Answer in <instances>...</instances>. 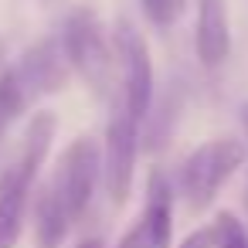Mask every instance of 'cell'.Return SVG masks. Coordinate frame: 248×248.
<instances>
[{
  "instance_id": "1",
  "label": "cell",
  "mask_w": 248,
  "mask_h": 248,
  "mask_svg": "<svg viewBox=\"0 0 248 248\" xmlns=\"http://www.w3.org/2000/svg\"><path fill=\"white\" fill-rule=\"evenodd\" d=\"M62 48L68 58V68L99 99H109L112 85H116V51H112L109 34H106L95 11L78 7L68 14L65 31H62Z\"/></svg>"
},
{
  "instance_id": "2",
  "label": "cell",
  "mask_w": 248,
  "mask_h": 248,
  "mask_svg": "<svg viewBox=\"0 0 248 248\" xmlns=\"http://www.w3.org/2000/svg\"><path fill=\"white\" fill-rule=\"evenodd\" d=\"M248 150L245 143L238 140H211L204 146H197L184 163H180V173H177V187L187 201L190 211H204L214 204L217 190L234 177V170L245 163Z\"/></svg>"
},
{
  "instance_id": "3",
  "label": "cell",
  "mask_w": 248,
  "mask_h": 248,
  "mask_svg": "<svg viewBox=\"0 0 248 248\" xmlns=\"http://www.w3.org/2000/svg\"><path fill=\"white\" fill-rule=\"evenodd\" d=\"M136 153H140V123L126 112L123 99H116V109L106 126V146H102V187L116 207L129 201L133 177H136Z\"/></svg>"
},
{
  "instance_id": "4",
  "label": "cell",
  "mask_w": 248,
  "mask_h": 248,
  "mask_svg": "<svg viewBox=\"0 0 248 248\" xmlns=\"http://www.w3.org/2000/svg\"><path fill=\"white\" fill-rule=\"evenodd\" d=\"M99 180H102V146L92 136L72 140V146L65 150V156L51 177V187L58 190V197L65 201V207L75 221L89 211Z\"/></svg>"
},
{
  "instance_id": "5",
  "label": "cell",
  "mask_w": 248,
  "mask_h": 248,
  "mask_svg": "<svg viewBox=\"0 0 248 248\" xmlns=\"http://www.w3.org/2000/svg\"><path fill=\"white\" fill-rule=\"evenodd\" d=\"M116 55L123 65L119 99H123L126 112L136 123H143L150 116V106H153V62H150V48H146L143 34L129 21L116 24Z\"/></svg>"
},
{
  "instance_id": "6",
  "label": "cell",
  "mask_w": 248,
  "mask_h": 248,
  "mask_svg": "<svg viewBox=\"0 0 248 248\" xmlns=\"http://www.w3.org/2000/svg\"><path fill=\"white\" fill-rule=\"evenodd\" d=\"M17 75V82L24 85L28 99H41V95H51L58 89H65L68 82V58H65V48H62V38H45L38 41L34 48H28L21 55V62L11 68Z\"/></svg>"
},
{
  "instance_id": "7",
  "label": "cell",
  "mask_w": 248,
  "mask_h": 248,
  "mask_svg": "<svg viewBox=\"0 0 248 248\" xmlns=\"http://www.w3.org/2000/svg\"><path fill=\"white\" fill-rule=\"evenodd\" d=\"M34 173L24 170L17 160L0 173V248H14L24 228L28 201H31Z\"/></svg>"
},
{
  "instance_id": "8",
  "label": "cell",
  "mask_w": 248,
  "mask_h": 248,
  "mask_svg": "<svg viewBox=\"0 0 248 248\" xmlns=\"http://www.w3.org/2000/svg\"><path fill=\"white\" fill-rule=\"evenodd\" d=\"M194 48L204 68H217L231 55V28H228V11L224 0H197V31H194Z\"/></svg>"
},
{
  "instance_id": "9",
  "label": "cell",
  "mask_w": 248,
  "mask_h": 248,
  "mask_svg": "<svg viewBox=\"0 0 248 248\" xmlns=\"http://www.w3.org/2000/svg\"><path fill=\"white\" fill-rule=\"evenodd\" d=\"M140 221L146 228L150 248H170L173 245V187L160 170H153L146 180V207H143Z\"/></svg>"
},
{
  "instance_id": "10",
  "label": "cell",
  "mask_w": 248,
  "mask_h": 248,
  "mask_svg": "<svg viewBox=\"0 0 248 248\" xmlns=\"http://www.w3.org/2000/svg\"><path fill=\"white\" fill-rule=\"evenodd\" d=\"M75 217L68 214L65 201L58 197V190L48 184L41 187L38 194V204H34V238H38V248H62V241L68 238Z\"/></svg>"
},
{
  "instance_id": "11",
  "label": "cell",
  "mask_w": 248,
  "mask_h": 248,
  "mask_svg": "<svg viewBox=\"0 0 248 248\" xmlns=\"http://www.w3.org/2000/svg\"><path fill=\"white\" fill-rule=\"evenodd\" d=\"M31 106L24 85L17 82V75L7 68V72H0V136H4V129Z\"/></svg>"
},
{
  "instance_id": "12",
  "label": "cell",
  "mask_w": 248,
  "mask_h": 248,
  "mask_svg": "<svg viewBox=\"0 0 248 248\" xmlns=\"http://www.w3.org/2000/svg\"><path fill=\"white\" fill-rule=\"evenodd\" d=\"M211 231H214V248H248V234L234 214H217Z\"/></svg>"
},
{
  "instance_id": "13",
  "label": "cell",
  "mask_w": 248,
  "mask_h": 248,
  "mask_svg": "<svg viewBox=\"0 0 248 248\" xmlns=\"http://www.w3.org/2000/svg\"><path fill=\"white\" fill-rule=\"evenodd\" d=\"M184 7H187V0H143V11H146V17H150L156 28L177 24L180 14H184Z\"/></svg>"
},
{
  "instance_id": "14",
  "label": "cell",
  "mask_w": 248,
  "mask_h": 248,
  "mask_svg": "<svg viewBox=\"0 0 248 248\" xmlns=\"http://www.w3.org/2000/svg\"><path fill=\"white\" fill-rule=\"evenodd\" d=\"M116 248H150V238H146V228H143V221H136L123 238H119V245Z\"/></svg>"
},
{
  "instance_id": "15",
  "label": "cell",
  "mask_w": 248,
  "mask_h": 248,
  "mask_svg": "<svg viewBox=\"0 0 248 248\" xmlns=\"http://www.w3.org/2000/svg\"><path fill=\"white\" fill-rule=\"evenodd\" d=\"M180 248H214V231H211V228H201V231L187 234V241H184Z\"/></svg>"
},
{
  "instance_id": "16",
  "label": "cell",
  "mask_w": 248,
  "mask_h": 248,
  "mask_svg": "<svg viewBox=\"0 0 248 248\" xmlns=\"http://www.w3.org/2000/svg\"><path fill=\"white\" fill-rule=\"evenodd\" d=\"M75 248H102V238H82Z\"/></svg>"
},
{
  "instance_id": "17",
  "label": "cell",
  "mask_w": 248,
  "mask_h": 248,
  "mask_svg": "<svg viewBox=\"0 0 248 248\" xmlns=\"http://www.w3.org/2000/svg\"><path fill=\"white\" fill-rule=\"evenodd\" d=\"M241 126H245V133H248V102L241 106Z\"/></svg>"
}]
</instances>
